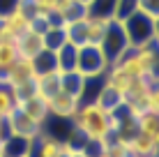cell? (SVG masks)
Masks as SVG:
<instances>
[{"mask_svg": "<svg viewBox=\"0 0 159 157\" xmlns=\"http://www.w3.org/2000/svg\"><path fill=\"white\" fill-rule=\"evenodd\" d=\"M111 67V62L106 60L104 51L95 44H83L79 46L76 53V72L83 79H95V76H104V72Z\"/></svg>", "mask_w": 159, "mask_h": 157, "instance_id": "3", "label": "cell"}, {"mask_svg": "<svg viewBox=\"0 0 159 157\" xmlns=\"http://www.w3.org/2000/svg\"><path fill=\"white\" fill-rule=\"evenodd\" d=\"M108 21L106 19H95V16H85V42L88 44L99 46L104 39V32H106Z\"/></svg>", "mask_w": 159, "mask_h": 157, "instance_id": "13", "label": "cell"}, {"mask_svg": "<svg viewBox=\"0 0 159 157\" xmlns=\"http://www.w3.org/2000/svg\"><path fill=\"white\" fill-rule=\"evenodd\" d=\"M42 39H44V48H48V51H58V48L65 44V30H62V25L48 23V28L42 32Z\"/></svg>", "mask_w": 159, "mask_h": 157, "instance_id": "18", "label": "cell"}, {"mask_svg": "<svg viewBox=\"0 0 159 157\" xmlns=\"http://www.w3.org/2000/svg\"><path fill=\"white\" fill-rule=\"evenodd\" d=\"M19 60V48H16V39H0V83L5 81L9 67Z\"/></svg>", "mask_w": 159, "mask_h": 157, "instance_id": "10", "label": "cell"}, {"mask_svg": "<svg viewBox=\"0 0 159 157\" xmlns=\"http://www.w3.org/2000/svg\"><path fill=\"white\" fill-rule=\"evenodd\" d=\"M83 85H85V79L81 76L79 72H67V74H60V90L79 97L81 102V95H83Z\"/></svg>", "mask_w": 159, "mask_h": 157, "instance_id": "16", "label": "cell"}, {"mask_svg": "<svg viewBox=\"0 0 159 157\" xmlns=\"http://www.w3.org/2000/svg\"><path fill=\"white\" fill-rule=\"evenodd\" d=\"M79 2H81V5H88V2H90V0H79Z\"/></svg>", "mask_w": 159, "mask_h": 157, "instance_id": "24", "label": "cell"}, {"mask_svg": "<svg viewBox=\"0 0 159 157\" xmlns=\"http://www.w3.org/2000/svg\"><path fill=\"white\" fill-rule=\"evenodd\" d=\"M116 2L118 0H90L85 5V16H95V19H113V12H116Z\"/></svg>", "mask_w": 159, "mask_h": 157, "instance_id": "14", "label": "cell"}, {"mask_svg": "<svg viewBox=\"0 0 159 157\" xmlns=\"http://www.w3.org/2000/svg\"><path fill=\"white\" fill-rule=\"evenodd\" d=\"M7 127H9V134L23 136V139H35L37 134L42 132V125H37L35 120H30V118L19 109H14L7 116Z\"/></svg>", "mask_w": 159, "mask_h": 157, "instance_id": "6", "label": "cell"}, {"mask_svg": "<svg viewBox=\"0 0 159 157\" xmlns=\"http://www.w3.org/2000/svg\"><path fill=\"white\" fill-rule=\"evenodd\" d=\"M134 12H139V0H118L113 19L116 21H125V19H129Z\"/></svg>", "mask_w": 159, "mask_h": 157, "instance_id": "19", "label": "cell"}, {"mask_svg": "<svg viewBox=\"0 0 159 157\" xmlns=\"http://www.w3.org/2000/svg\"><path fill=\"white\" fill-rule=\"evenodd\" d=\"M14 104H16V109L23 111L30 120L37 122V125H44V122H46V118H48V106H46V99H44L42 95L32 93V95H28V97L16 99Z\"/></svg>", "mask_w": 159, "mask_h": 157, "instance_id": "5", "label": "cell"}, {"mask_svg": "<svg viewBox=\"0 0 159 157\" xmlns=\"http://www.w3.org/2000/svg\"><path fill=\"white\" fill-rule=\"evenodd\" d=\"M99 48L104 51V56H106V60L111 62V65L116 62V60H120V58H122L125 53L131 48L129 42H127V35H125L122 21H116V19L108 21L106 32H104V39H102Z\"/></svg>", "mask_w": 159, "mask_h": 157, "instance_id": "4", "label": "cell"}, {"mask_svg": "<svg viewBox=\"0 0 159 157\" xmlns=\"http://www.w3.org/2000/svg\"><path fill=\"white\" fill-rule=\"evenodd\" d=\"M76 53H79V46L65 42L62 46L56 51V60H58V72L67 74V72H76Z\"/></svg>", "mask_w": 159, "mask_h": 157, "instance_id": "12", "label": "cell"}, {"mask_svg": "<svg viewBox=\"0 0 159 157\" xmlns=\"http://www.w3.org/2000/svg\"><path fill=\"white\" fill-rule=\"evenodd\" d=\"M127 145L134 157H157L159 148V136H150V134L136 132L131 139H127Z\"/></svg>", "mask_w": 159, "mask_h": 157, "instance_id": "8", "label": "cell"}, {"mask_svg": "<svg viewBox=\"0 0 159 157\" xmlns=\"http://www.w3.org/2000/svg\"><path fill=\"white\" fill-rule=\"evenodd\" d=\"M16 7H21V0H0V19L12 14Z\"/></svg>", "mask_w": 159, "mask_h": 157, "instance_id": "20", "label": "cell"}, {"mask_svg": "<svg viewBox=\"0 0 159 157\" xmlns=\"http://www.w3.org/2000/svg\"><path fill=\"white\" fill-rule=\"evenodd\" d=\"M79 97L65 93V90H60V93H56L53 97H48L46 99V106H48V116L53 118H72L74 111L79 109Z\"/></svg>", "mask_w": 159, "mask_h": 157, "instance_id": "7", "label": "cell"}, {"mask_svg": "<svg viewBox=\"0 0 159 157\" xmlns=\"http://www.w3.org/2000/svg\"><path fill=\"white\" fill-rule=\"evenodd\" d=\"M136 132L141 134H150V136H159V113L143 111L136 113Z\"/></svg>", "mask_w": 159, "mask_h": 157, "instance_id": "15", "label": "cell"}, {"mask_svg": "<svg viewBox=\"0 0 159 157\" xmlns=\"http://www.w3.org/2000/svg\"><path fill=\"white\" fill-rule=\"evenodd\" d=\"M139 9L150 16H157L159 19V9H157V0H139Z\"/></svg>", "mask_w": 159, "mask_h": 157, "instance_id": "21", "label": "cell"}, {"mask_svg": "<svg viewBox=\"0 0 159 157\" xmlns=\"http://www.w3.org/2000/svg\"><path fill=\"white\" fill-rule=\"evenodd\" d=\"M16 48H19V56L21 58H35L37 53L44 48V39H42V32H37V30H28V32H23L21 37H16Z\"/></svg>", "mask_w": 159, "mask_h": 157, "instance_id": "9", "label": "cell"}, {"mask_svg": "<svg viewBox=\"0 0 159 157\" xmlns=\"http://www.w3.org/2000/svg\"><path fill=\"white\" fill-rule=\"evenodd\" d=\"M35 93L42 95L44 99L60 93V72H48V74H37L35 79Z\"/></svg>", "mask_w": 159, "mask_h": 157, "instance_id": "11", "label": "cell"}, {"mask_svg": "<svg viewBox=\"0 0 159 157\" xmlns=\"http://www.w3.org/2000/svg\"><path fill=\"white\" fill-rule=\"evenodd\" d=\"M69 122L88 143L102 145L113 136V113L97 102H81Z\"/></svg>", "mask_w": 159, "mask_h": 157, "instance_id": "1", "label": "cell"}, {"mask_svg": "<svg viewBox=\"0 0 159 157\" xmlns=\"http://www.w3.org/2000/svg\"><path fill=\"white\" fill-rule=\"evenodd\" d=\"M9 136V127H7V118H0V141Z\"/></svg>", "mask_w": 159, "mask_h": 157, "instance_id": "22", "label": "cell"}, {"mask_svg": "<svg viewBox=\"0 0 159 157\" xmlns=\"http://www.w3.org/2000/svg\"><path fill=\"white\" fill-rule=\"evenodd\" d=\"M32 65H35L37 74H48V72H58V60H56V51H48V48H42L35 58H32Z\"/></svg>", "mask_w": 159, "mask_h": 157, "instance_id": "17", "label": "cell"}, {"mask_svg": "<svg viewBox=\"0 0 159 157\" xmlns=\"http://www.w3.org/2000/svg\"><path fill=\"white\" fill-rule=\"evenodd\" d=\"M0 157H7V153H5V145H2V141H0Z\"/></svg>", "mask_w": 159, "mask_h": 157, "instance_id": "23", "label": "cell"}, {"mask_svg": "<svg viewBox=\"0 0 159 157\" xmlns=\"http://www.w3.org/2000/svg\"><path fill=\"white\" fill-rule=\"evenodd\" d=\"M122 28H125V35H127V42H129L131 48H139V46L150 44V42H157V37H159L157 16H150V14L141 12V9L122 21Z\"/></svg>", "mask_w": 159, "mask_h": 157, "instance_id": "2", "label": "cell"}]
</instances>
